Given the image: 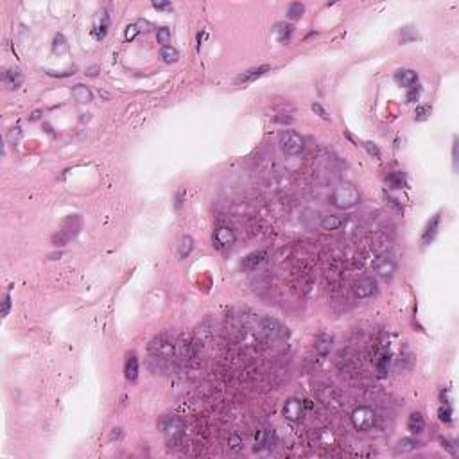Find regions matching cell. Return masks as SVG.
Segmentation results:
<instances>
[{
	"label": "cell",
	"mask_w": 459,
	"mask_h": 459,
	"mask_svg": "<svg viewBox=\"0 0 459 459\" xmlns=\"http://www.w3.org/2000/svg\"><path fill=\"white\" fill-rule=\"evenodd\" d=\"M332 343H334V337L330 334H319L316 337V352L319 357H326L330 353Z\"/></svg>",
	"instance_id": "d6986e66"
},
{
	"label": "cell",
	"mask_w": 459,
	"mask_h": 459,
	"mask_svg": "<svg viewBox=\"0 0 459 459\" xmlns=\"http://www.w3.org/2000/svg\"><path fill=\"white\" fill-rule=\"evenodd\" d=\"M452 160H454V169L457 165V138H454V146H452Z\"/></svg>",
	"instance_id": "7bdbcfd3"
},
{
	"label": "cell",
	"mask_w": 459,
	"mask_h": 459,
	"mask_svg": "<svg viewBox=\"0 0 459 459\" xmlns=\"http://www.w3.org/2000/svg\"><path fill=\"white\" fill-rule=\"evenodd\" d=\"M260 332L269 339H283L289 335V328L282 325L280 321L273 318H262L260 319Z\"/></svg>",
	"instance_id": "8992f818"
},
{
	"label": "cell",
	"mask_w": 459,
	"mask_h": 459,
	"mask_svg": "<svg viewBox=\"0 0 459 459\" xmlns=\"http://www.w3.org/2000/svg\"><path fill=\"white\" fill-rule=\"evenodd\" d=\"M292 33H294V26H291V24H283L282 22V24H276L275 26V36L280 43L289 42Z\"/></svg>",
	"instance_id": "cb8c5ba5"
},
{
	"label": "cell",
	"mask_w": 459,
	"mask_h": 459,
	"mask_svg": "<svg viewBox=\"0 0 459 459\" xmlns=\"http://www.w3.org/2000/svg\"><path fill=\"white\" fill-rule=\"evenodd\" d=\"M273 439H275V432L271 429H267V427H260V429H257V432H255V452H262L264 448H267V446L273 443Z\"/></svg>",
	"instance_id": "9a60e30c"
},
{
	"label": "cell",
	"mask_w": 459,
	"mask_h": 459,
	"mask_svg": "<svg viewBox=\"0 0 459 459\" xmlns=\"http://www.w3.org/2000/svg\"><path fill=\"white\" fill-rule=\"evenodd\" d=\"M420 94H421V90L418 88V86H411V88H407L405 101H407V103H416V101L420 99Z\"/></svg>",
	"instance_id": "d590c367"
},
{
	"label": "cell",
	"mask_w": 459,
	"mask_h": 459,
	"mask_svg": "<svg viewBox=\"0 0 459 459\" xmlns=\"http://www.w3.org/2000/svg\"><path fill=\"white\" fill-rule=\"evenodd\" d=\"M278 144L287 156H298L305 149L303 137L300 133H296V131H292V129H283L282 133H280Z\"/></svg>",
	"instance_id": "7a4b0ae2"
},
{
	"label": "cell",
	"mask_w": 459,
	"mask_h": 459,
	"mask_svg": "<svg viewBox=\"0 0 459 459\" xmlns=\"http://www.w3.org/2000/svg\"><path fill=\"white\" fill-rule=\"evenodd\" d=\"M441 446H443V448H446V450L450 452L452 455H455V448L452 446V443L448 441V439H441Z\"/></svg>",
	"instance_id": "b9f144b4"
},
{
	"label": "cell",
	"mask_w": 459,
	"mask_h": 459,
	"mask_svg": "<svg viewBox=\"0 0 459 459\" xmlns=\"http://www.w3.org/2000/svg\"><path fill=\"white\" fill-rule=\"evenodd\" d=\"M138 371H140V368H138L137 355H135V353H129V355L126 357V364H124V377H126V380L135 382L138 378Z\"/></svg>",
	"instance_id": "e0dca14e"
},
{
	"label": "cell",
	"mask_w": 459,
	"mask_h": 459,
	"mask_svg": "<svg viewBox=\"0 0 459 459\" xmlns=\"http://www.w3.org/2000/svg\"><path fill=\"white\" fill-rule=\"evenodd\" d=\"M439 224H441V212H436V214L427 221L423 232H421V246H429L430 242L436 239L438 230H439Z\"/></svg>",
	"instance_id": "30bf717a"
},
{
	"label": "cell",
	"mask_w": 459,
	"mask_h": 459,
	"mask_svg": "<svg viewBox=\"0 0 459 459\" xmlns=\"http://www.w3.org/2000/svg\"><path fill=\"white\" fill-rule=\"evenodd\" d=\"M386 181L393 187V189H403V187L407 185V180L403 176V172H389Z\"/></svg>",
	"instance_id": "4316f807"
},
{
	"label": "cell",
	"mask_w": 459,
	"mask_h": 459,
	"mask_svg": "<svg viewBox=\"0 0 459 459\" xmlns=\"http://www.w3.org/2000/svg\"><path fill=\"white\" fill-rule=\"evenodd\" d=\"M22 81H24V78H22L20 70L9 69L4 72V85L8 86V88H11V90H17L18 86L22 85Z\"/></svg>",
	"instance_id": "7402d4cb"
},
{
	"label": "cell",
	"mask_w": 459,
	"mask_h": 459,
	"mask_svg": "<svg viewBox=\"0 0 459 459\" xmlns=\"http://www.w3.org/2000/svg\"><path fill=\"white\" fill-rule=\"evenodd\" d=\"M389 360H391L389 353H384V355L378 359V362H377L378 377H386V375H387V369H389Z\"/></svg>",
	"instance_id": "f546056e"
},
{
	"label": "cell",
	"mask_w": 459,
	"mask_h": 459,
	"mask_svg": "<svg viewBox=\"0 0 459 459\" xmlns=\"http://www.w3.org/2000/svg\"><path fill=\"white\" fill-rule=\"evenodd\" d=\"M149 350H151V353L156 357V359L167 360V359H171V357L174 355V350H176V346H174V341H172L169 335L162 334V335H158V337H155V339L151 341Z\"/></svg>",
	"instance_id": "5b68a950"
},
{
	"label": "cell",
	"mask_w": 459,
	"mask_h": 459,
	"mask_svg": "<svg viewBox=\"0 0 459 459\" xmlns=\"http://www.w3.org/2000/svg\"><path fill=\"white\" fill-rule=\"evenodd\" d=\"M344 224V217L341 215H323L321 221H319V226L326 232H334V230H339Z\"/></svg>",
	"instance_id": "ffe728a7"
},
{
	"label": "cell",
	"mask_w": 459,
	"mask_h": 459,
	"mask_svg": "<svg viewBox=\"0 0 459 459\" xmlns=\"http://www.w3.org/2000/svg\"><path fill=\"white\" fill-rule=\"evenodd\" d=\"M282 412H283V416H285V420L300 421L305 414V405H303V402L298 398H287L285 403H283Z\"/></svg>",
	"instance_id": "9c48e42d"
},
{
	"label": "cell",
	"mask_w": 459,
	"mask_h": 459,
	"mask_svg": "<svg viewBox=\"0 0 459 459\" xmlns=\"http://www.w3.org/2000/svg\"><path fill=\"white\" fill-rule=\"evenodd\" d=\"M267 258V251L266 249H260V251H253V253L246 255L240 262V269L244 271H255L260 264H264Z\"/></svg>",
	"instance_id": "4fadbf2b"
},
{
	"label": "cell",
	"mask_w": 459,
	"mask_h": 459,
	"mask_svg": "<svg viewBox=\"0 0 459 459\" xmlns=\"http://www.w3.org/2000/svg\"><path fill=\"white\" fill-rule=\"evenodd\" d=\"M51 240H52V244L54 246H65L70 240V233L65 232V230H60V232L54 233V235L51 237Z\"/></svg>",
	"instance_id": "d6a6232c"
},
{
	"label": "cell",
	"mask_w": 459,
	"mask_h": 459,
	"mask_svg": "<svg viewBox=\"0 0 459 459\" xmlns=\"http://www.w3.org/2000/svg\"><path fill=\"white\" fill-rule=\"evenodd\" d=\"M237 235L235 230L232 226H226V224H221L214 230L212 233V246H214L217 251H226L235 244Z\"/></svg>",
	"instance_id": "3957f363"
},
{
	"label": "cell",
	"mask_w": 459,
	"mask_h": 459,
	"mask_svg": "<svg viewBox=\"0 0 459 459\" xmlns=\"http://www.w3.org/2000/svg\"><path fill=\"white\" fill-rule=\"evenodd\" d=\"M377 289H378L377 280L371 278V276H364V278H359L353 283L352 291L357 300H368V298H371L377 292Z\"/></svg>",
	"instance_id": "ba28073f"
},
{
	"label": "cell",
	"mask_w": 459,
	"mask_h": 459,
	"mask_svg": "<svg viewBox=\"0 0 459 459\" xmlns=\"http://www.w3.org/2000/svg\"><path fill=\"white\" fill-rule=\"evenodd\" d=\"M156 40H158V43L162 47H167L169 43H171V31L167 27H160L156 31Z\"/></svg>",
	"instance_id": "4dcf8cb0"
},
{
	"label": "cell",
	"mask_w": 459,
	"mask_h": 459,
	"mask_svg": "<svg viewBox=\"0 0 459 459\" xmlns=\"http://www.w3.org/2000/svg\"><path fill=\"white\" fill-rule=\"evenodd\" d=\"M72 97L78 103H81V104H88V103H92V99H94V94H92V90L88 88V86H85V85H76L72 88Z\"/></svg>",
	"instance_id": "44dd1931"
},
{
	"label": "cell",
	"mask_w": 459,
	"mask_h": 459,
	"mask_svg": "<svg viewBox=\"0 0 459 459\" xmlns=\"http://www.w3.org/2000/svg\"><path fill=\"white\" fill-rule=\"evenodd\" d=\"M310 108H312V112L316 113V115H318V117H321L323 120H330V117L326 115L325 108H323L319 103H312V106H310Z\"/></svg>",
	"instance_id": "74e56055"
},
{
	"label": "cell",
	"mask_w": 459,
	"mask_h": 459,
	"mask_svg": "<svg viewBox=\"0 0 459 459\" xmlns=\"http://www.w3.org/2000/svg\"><path fill=\"white\" fill-rule=\"evenodd\" d=\"M420 446H421L420 439H416V438H402L398 443H396L395 450L398 452V454H407V452L416 450V448H420Z\"/></svg>",
	"instance_id": "603a6c76"
},
{
	"label": "cell",
	"mask_w": 459,
	"mask_h": 459,
	"mask_svg": "<svg viewBox=\"0 0 459 459\" xmlns=\"http://www.w3.org/2000/svg\"><path fill=\"white\" fill-rule=\"evenodd\" d=\"M228 446L232 448V450H235V452H239L242 446H244V439L240 438V434H237V432H232L230 434V438H228Z\"/></svg>",
	"instance_id": "1f68e13d"
},
{
	"label": "cell",
	"mask_w": 459,
	"mask_h": 459,
	"mask_svg": "<svg viewBox=\"0 0 459 459\" xmlns=\"http://www.w3.org/2000/svg\"><path fill=\"white\" fill-rule=\"evenodd\" d=\"M384 199H386L391 206H395L398 212H403V206H402V203H398V199H395L393 196H389V194H386V192H384Z\"/></svg>",
	"instance_id": "60d3db41"
},
{
	"label": "cell",
	"mask_w": 459,
	"mask_h": 459,
	"mask_svg": "<svg viewBox=\"0 0 459 459\" xmlns=\"http://www.w3.org/2000/svg\"><path fill=\"white\" fill-rule=\"evenodd\" d=\"M158 427L169 439H178L181 436L185 429V423L181 418L178 416H163L162 420L158 421Z\"/></svg>",
	"instance_id": "52a82bcc"
},
{
	"label": "cell",
	"mask_w": 459,
	"mask_h": 459,
	"mask_svg": "<svg viewBox=\"0 0 459 459\" xmlns=\"http://www.w3.org/2000/svg\"><path fill=\"white\" fill-rule=\"evenodd\" d=\"M108 29H110V17H108L106 11H101L97 13L94 20V27H92V36H94L97 42L103 40L108 35Z\"/></svg>",
	"instance_id": "7c38bea8"
},
{
	"label": "cell",
	"mask_w": 459,
	"mask_h": 459,
	"mask_svg": "<svg viewBox=\"0 0 459 459\" xmlns=\"http://www.w3.org/2000/svg\"><path fill=\"white\" fill-rule=\"evenodd\" d=\"M362 146H364L366 149H368V153H369L371 156H373V158H380V149H378V147L375 146L373 142H362Z\"/></svg>",
	"instance_id": "8d00e7d4"
},
{
	"label": "cell",
	"mask_w": 459,
	"mask_h": 459,
	"mask_svg": "<svg viewBox=\"0 0 459 459\" xmlns=\"http://www.w3.org/2000/svg\"><path fill=\"white\" fill-rule=\"evenodd\" d=\"M153 8L155 9H171V4H169V2H155Z\"/></svg>",
	"instance_id": "ee69618b"
},
{
	"label": "cell",
	"mask_w": 459,
	"mask_h": 459,
	"mask_svg": "<svg viewBox=\"0 0 459 459\" xmlns=\"http://www.w3.org/2000/svg\"><path fill=\"white\" fill-rule=\"evenodd\" d=\"M439 420H441L443 423H450L452 421V407L448 403H443L441 409H439Z\"/></svg>",
	"instance_id": "e575fe53"
},
{
	"label": "cell",
	"mask_w": 459,
	"mask_h": 459,
	"mask_svg": "<svg viewBox=\"0 0 459 459\" xmlns=\"http://www.w3.org/2000/svg\"><path fill=\"white\" fill-rule=\"evenodd\" d=\"M305 13V6L300 2H292L287 6V18L289 20H300Z\"/></svg>",
	"instance_id": "83f0119b"
},
{
	"label": "cell",
	"mask_w": 459,
	"mask_h": 459,
	"mask_svg": "<svg viewBox=\"0 0 459 459\" xmlns=\"http://www.w3.org/2000/svg\"><path fill=\"white\" fill-rule=\"evenodd\" d=\"M40 115H42V113H40V112H35V113H33V115L29 117V120H31V122H33V120H38V119H40Z\"/></svg>",
	"instance_id": "f6af8a7d"
},
{
	"label": "cell",
	"mask_w": 459,
	"mask_h": 459,
	"mask_svg": "<svg viewBox=\"0 0 459 459\" xmlns=\"http://www.w3.org/2000/svg\"><path fill=\"white\" fill-rule=\"evenodd\" d=\"M396 269H398V266H396V260L393 257H384L377 264V275L386 282L393 280V276L396 275Z\"/></svg>",
	"instance_id": "8fae6325"
},
{
	"label": "cell",
	"mask_w": 459,
	"mask_h": 459,
	"mask_svg": "<svg viewBox=\"0 0 459 459\" xmlns=\"http://www.w3.org/2000/svg\"><path fill=\"white\" fill-rule=\"evenodd\" d=\"M9 310H11V294H4V300H2V316H8Z\"/></svg>",
	"instance_id": "ab89813d"
},
{
	"label": "cell",
	"mask_w": 459,
	"mask_h": 459,
	"mask_svg": "<svg viewBox=\"0 0 459 459\" xmlns=\"http://www.w3.org/2000/svg\"><path fill=\"white\" fill-rule=\"evenodd\" d=\"M194 251V239L190 235H183L178 242V255L180 258H187Z\"/></svg>",
	"instance_id": "d4e9b609"
},
{
	"label": "cell",
	"mask_w": 459,
	"mask_h": 459,
	"mask_svg": "<svg viewBox=\"0 0 459 459\" xmlns=\"http://www.w3.org/2000/svg\"><path fill=\"white\" fill-rule=\"evenodd\" d=\"M395 83L398 86H403V88H411L418 83V72L412 69H398L395 72Z\"/></svg>",
	"instance_id": "5bb4252c"
},
{
	"label": "cell",
	"mask_w": 459,
	"mask_h": 459,
	"mask_svg": "<svg viewBox=\"0 0 459 459\" xmlns=\"http://www.w3.org/2000/svg\"><path fill=\"white\" fill-rule=\"evenodd\" d=\"M430 112H432V108H430L429 104H420V106H416V110H414V119L425 120L430 115Z\"/></svg>",
	"instance_id": "836d02e7"
},
{
	"label": "cell",
	"mask_w": 459,
	"mask_h": 459,
	"mask_svg": "<svg viewBox=\"0 0 459 459\" xmlns=\"http://www.w3.org/2000/svg\"><path fill=\"white\" fill-rule=\"evenodd\" d=\"M350 420H352L353 429L364 432V430H369L375 425V411L368 407V405H360V407L353 409Z\"/></svg>",
	"instance_id": "277c9868"
},
{
	"label": "cell",
	"mask_w": 459,
	"mask_h": 459,
	"mask_svg": "<svg viewBox=\"0 0 459 459\" xmlns=\"http://www.w3.org/2000/svg\"><path fill=\"white\" fill-rule=\"evenodd\" d=\"M425 429V420H423V414L418 411L411 412L407 418V430L411 434H421Z\"/></svg>",
	"instance_id": "ac0fdd59"
},
{
	"label": "cell",
	"mask_w": 459,
	"mask_h": 459,
	"mask_svg": "<svg viewBox=\"0 0 459 459\" xmlns=\"http://www.w3.org/2000/svg\"><path fill=\"white\" fill-rule=\"evenodd\" d=\"M52 51L56 54H65L69 51V43H67V38L63 35H56L54 36V42H52Z\"/></svg>",
	"instance_id": "f1b7e54d"
},
{
	"label": "cell",
	"mask_w": 459,
	"mask_h": 459,
	"mask_svg": "<svg viewBox=\"0 0 459 459\" xmlns=\"http://www.w3.org/2000/svg\"><path fill=\"white\" fill-rule=\"evenodd\" d=\"M160 58H162L163 63H176L180 60V51L172 45H167V47L160 49Z\"/></svg>",
	"instance_id": "484cf974"
},
{
	"label": "cell",
	"mask_w": 459,
	"mask_h": 459,
	"mask_svg": "<svg viewBox=\"0 0 459 459\" xmlns=\"http://www.w3.org/2000/svg\"><path fill=\"white\" fill-rule=\"evenodd\" d=\"M49 76H54V78H69V76H74L76 74V67L72 69H67V70H61V72H52V70H47Z\"/></svg>",
	"instance_id": "f35d334b"
},
{
	"label": "cell",
	"mask_w": 459,
	"mask_h": 459,
	"mask_svg": "<svg viewBox=\"0 0 459 459\" xmlns=\"http://www.w3.org/2000/svg\"><path fill=\"white\" fill-rule=\"evenodd\" d=\"M267 70H269V67H267V65H262V67L249 69V70H246V72L239 74V76H237V79H235V83H237V85H248V83H253L255 79L262 78V76H264Z\"/></svg>",
	"instance_id": "2e32d148"
},
{
	"label": "cell",
	"mask_w": 459,
	"mask_h": 459,
	"mask_svg": "<svg viewBox=\"0 0 459 459\" xmlns=\"http://www.w3.org/2000/svg\"><path fill=\"white\" fill-rule=\"evenodd\" d=\"M359 201H360V192L355 185L352 183L337 185L330 196L332 206H335L337 210H350V208L359 205Z\"/></svg>",
	"instance_id": "6da1fadb"
}]
</instances>
